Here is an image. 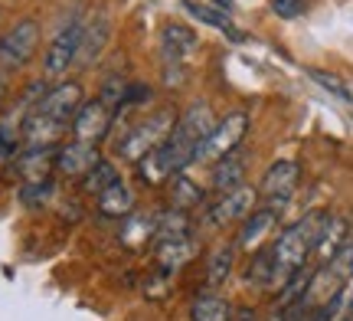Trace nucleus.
Masks as SVG:
<instances>
[{
    "instance_id": "obj_1",
    "label": "nucleus",
    "mask_w": 353,
    "mask_h": 321,
    "mask_svg": "<svg viewBox=\"0 0 353 321\" xmlns=\"http://www.w3.org/2000/svg\"><path fill=\"white\" fill-rule=\"evenodd\" d=\"M330 213L324 210H314V213H304L301 220H294L291 226L275 236L272 243V262H275V282L272 289H281L291 275H298L301 269H307V259L314 256L317 240L324 233V223H327Z\"/></svg>"
},
{
    "instance_id": "obj_2",
    "label": "nucleus",
    "mask_w": 353,
    "mask_h": 321,
    "mask_svg": "<svg viewBox=\"0 0 353 321\" xmlns=\"http://www.w3.org/2000/svg\"><path fill=\"white\" fill-rule=\"evenodd\" d=\"M350 279H353V240H347L327 262H321V269L311 272V282H307L301 305L304 309H327L334 302H341Z\"/></svg>"
},
{
    "instance_id": "obj_3",
    "label": "nucleus",
    "mask_w": 353,
    "mask_h": 321,
    "mask_svg": "<svg viewBox=\"0 0 353 321\" xmlns=\"http://www.w3.org/2000/svg\"><path fill=\"white\" fill-rule=\"evenodd\" d=\"M213 125H216V118H213L210 102H193L183 115L176 118L170 138L164 142V151H167V157H170V164H174L176 174H183V167L193 164L196 144L213 131Z\"/></svg>"
},
{
    "instance_id": "obj_4",
    "label": "nucleus",
    "mask_w": 353,
    "mask_h": 321,
    "mask_svg": "<svg viewBox=\"0 0 353 321\" xmlns=\"http://www.w3.org/2000/svg\"><path fill=\"white\" fill-rule=\"evenodd\" d=\"M245 131H249V115L245 112H229L226 118H219L213 125V131L196 144L193 151V164H216L226 155L239 151V144L245 142Z\"/></svg>"
},
{
    "instance_id": "obj_5",
    "label": "nucleus",
    "mask_w": 353,
    "mask_h": 321,
    "mask_svg": "<svg viewBox=\"0 0 353 321\" xmlns=\"http://www.w3.org/2000/svg\"><path fill=\"white\" fill-rule=\"evenodd\" d=\"M174 125H176V115L170 112V108H164V112H157V115L138 121V125L121 138L118 151L125 155V161H134V164H138L141 157H148L154 148H161V144L170 138Z\"/></svg>"
},
{
    "instance_id": "obj_6",
    "label": "nucleus",
    "mask_w": 353,
    "mask_h": 321,
    "mask_svg": "<svg viewBox=\"0 0 353 321\" xmlns=\"http://www.w3.org/2000/svg\"><path fill=\"white\" fill-rule=\"evenodd\" d=\"M298 180H301V164L298 161H275V164L265 171L262 184H259V197L265 200L268 210L281 213L285 206L291 204V197L298 191Z\"/></svg>"
},
{
    "instance_id": "obj_7",
    "label": "nucleus",
    "mask_w": 353,
    "mask_h": 321,
    "mask_svg": "<svg viewBox=\"0 0 353 321\" xmlns=\"http://www.w3.org/2000/svg\"><path fill=\"white\" fill-rule=\"evenodd\" d=\"M255 200H259V193L249 184L232 187L226 193H216V200L206 206V226L219 230V226H229V223H242L255 210Z\"/></svg>"
},
{
    "instance_id": "obj_8",
    "label": "nucleus",
    "mask_w": 353,
    "mask_h": 321,
    "mask_svg": "<svg viewBox=\"0 0 353 321\" xmlns=\"http://www.w3.org/2000/svg\"><path fill=\"white\" fill-rule=\"evenodd\" d=\"M39 46V23L37 20H20L13 23L3 37H0V66L7 69H20L33 59Z\"/></svg>"
},
{
    "instance_id": "obj_9",
    "label": "nucleus",
    "mask_w": 353,
    "mask_h": 321,
    "mask_svg": "<svg viewBox=\"0 0 353 321\" xmlns=\"http://www.w3.org/2000/svg\"><path fill=\"white\" fill-rule=\"evenodd\" d=\"M161 46H164V76L167 82H180L187 76V56L196 46V33L183 23H167L164 37H161Z\"/></svg>"
},
{
    "instance_id": "obj_10",
    "label": "nucleus",
    "mask_w": 353,
    "mask_h": 321,
    "mask_svg": "<svg viewBox=\"0 0 353 321\" xmlns=\"http://www.w3.org/2000/svg\"><path fill=\"white\" fill-rule=\"evenodd\" d=\"M82 39H85V23L82 20H72L69 26L59 30V37H52L50 50H46V76H63L72 69V63L82 52Z\"/></svg>"
},
{
    "instance_id": "obj_11",
    "label": "nucleus",
    "mask_w": 353,
    "mask_h": 321,
    "mask_svg": "<svg viewBox=\"0 0 353 321\" xmlns=\"http://www.w3.org/2000/svg\"><path fill=\"white\" fill-rule=\"evenodd\" d=\"M114 125V108L101 99H92V102H82V108L72 118V135L76 142L85 144H99Z\"/></svg>"
},
{
    "instance_id": "obj_12",
    "label": "nucleus",
    "mask_w": 353,
    "mask_h": 321,
    "mask_svg": "<svg viewBox=\"0 0 353 321\" xmlns=\"http://www.w3.org/2000/svg\"><path fill=\"white\" fill-rule=\"evenodd\" d=\"M82 102H85V99H82V86H79V82H59L56 89H50L39 99L33 112L52 118V121H63V125L72 128V118H76V112L82 108Z\"/></svg>"
},
{
    "instance_id": "obj_13",
    "label": "nucleus",
    "mask_w": 353,
    "mask_h": 321,
    "mask_svg": "<svg viewBox=\"0 0 353 321\" xmlns=\"http://www.w3.org/2000/svg\"><path fill=\"white\" fill-rule=\"evenodd\" d=\"M101 161L99 155V144H85V142H72L59 148V155H56V171L65 174V177H85L92 167Z\"/></svg>"
},
{
    "instance_id": "obj_14",
    "label": "nucleus",
    "mask_w": 353,
    "mask_h": 321,
    "mask_svg": "<svg viewBox=\"0 0 353 321\" xmlns=\"http://www.w3.org/2000/svg\"><path fill=\"white\" fill-rule=\"evenodd\" d=\"M56 155H59V148H23L13 157V167L23 184H39V180H50V171L56 167Z\"/></svg>"
},
{
    "instance_id": "obj_15",
    "label": "nucleus",
    "mask_w": 353,
    "mask_h": 321,
    "mask_svg": "<svg viewBox=\"0 0 353 321\" xmlns=\"http://www.w3.org/2000/svg\"><path fill=\"white\" fill-rule=\"evenodd\" d=\"M196 236H180V240H164V243H154V262L161 266L164 275H174L187 266L190 259L196 256Z\"/></svg>"
},
{
    "instance_id": "obj_16",
    "label": "nucleus",
    "mask_w": 353,
    "mask_h": 321,
    "mask_svg": "<svg viewBox=\"0 0 353 321\" xmlns=\"http://www.w3.org/2000/svg\"><path fill=\"white\" fill-rule=\"evenodd\" d=\"M278 223V213L275 210H268V206H259V210H252L249 217L242 220V230H239V240H236V246L239 249H262L265 236L275 230Z\"/></svg>"
},
{
    "instance_id": "obj_17",
    "label": "nucleus",
    "mask_w": 353,
    "mask_h": 321,
    "mask_svg": "<svg viewBox=\"0 0 353 321\" xmlns=\"http://www.w3.org/2000/svg\"><path fill=\"white\" fill-rule=\"evenodd\" d=\"M99 213L108 220H125L128 213H134V191L125 184V177L99 193Z\"/></svg>"
},
{
    "instance_id": "obj_18",
    "label": "nucleus",
    "mask_w": 353,
    "mask_h": 321,
    "mask_svg": "<svg viewBox=\"0 0 353 321\" xmlns=\"http://www.w3.org/2000/svg\"><path fill=\"white\" fill-rule=\"evenodd\" d=\"M245 164H249V155L245 151H232L223 161L213 164V191L226 193L232 187H242V177H245Z\"/></svg>"
},
{
    "instance_id": "obj_19",
    "label": "nucleus",
    "mask_w": 353,
    "mask_h": 321,
    "mask_svg": "<svg viewBox=\"0 0 353 321\" xmlns=\"http://www.w3.org/2000/svg\"><path fill=\"white\" fill-rule=\"evenodd\" d=\"M232 266H236V246L232 243L213 246V253L206 256V285L216 292L232 275Z\"/></svg>"
},
{
    "instance_id": "obj_20",
    "label": "nucleus",
    "mask_w": 353,
    "mask_h": 321,
    "mask_svg": "<svg viewBox=\"0 0 353 321\" xmlns=\"http://www.w3.org/2000/svg\"><path fill=\"white\" fill-rule=\"evenodd\" d=\"M229 318H232L229 302L213 289L200 292L193 298V305H190V321H229Z\"/></svg>"
},
{
    "instance_id": "obj_21",
    "label": "nucleus",
    "mask_w": 353,
    "mask_h": 321,
    "mask_svg": "<svg viewBox=\"0 0 353 321\" xmlns=\"http://www.w3.org/2000/svg\"><path fill=\"white\" fill-rule=\"evenodd\" d=\"M154 230H157V217L151 213H128L125 226H121V243L131 246V249H141L154 240Z\"/></svg>"
},
{
    "instance_id": "obj_22",
    "label": "nucleus",
    "mask_w": 353,
    "mask_h": 321,
    "mask_svg": "<svg viewBox=\"0 0 353 321\" xmlns=\"http://www.w3.org/2000/svg\"><path fill=\"white\" fill-rule=\"evenodd\" d=\"M180 236H193V223L183 210L167 206L157 213V230H154V243H164V240H180Z\"/></svg>"
},
{
    "instance_id": "obj_23",
    "label": "nucleus",
    "mask_w": 353,
    "mask_h": 321,
    "mask_svg": "<svg viewBox=\"0 0 353 321\" xmlns=\"http://www.w3.org/2000/svg\"><path fill=\"white\" fill-rule=\"evenodd\" d=\"M200 204H203L200 184H193L187 174H176V177L170 180V206L187 213V210H193V206H200Z\"/></svg>"
},
{
    "instance_id": "obj_24",
    "label": "nucleus",
    "mask_w": 353,
    "mask_h": 321,
    "mask_svg": "<svg viewBox=\"0 0 353 321\" xmlns=\"http://www.w3.org/2000/svg\"><path fill=\"white\" fill-rule=\"evenodd\" d=\"M108 33H112V23H108V17L101 13L99 20L92 26H85V39H82V52H79V59L82 66H88L101 50H105V43H108Z\"/></svg>"
},
{
    "instance_id": "obj_25",
    "label": "nucleus",
    "mask_w": 353,
    "mask_h": 321,
    "mask_svg": "<svg viewBox=\"0 0 353 321\" xmlns=\"http://www.w3.org/2000/svg\"><path fill=\"white\" fill-rule=\"evenodd\" d=\"M343 243H347V223H343L341 217H334V213H330L327 223H324V233H321V240H317L314 253L321 256V262H327V259L334 256Z\"/></svg>"
},
{
    "instance_id": "obj_26",
    "label": "nucleus",
    "mask_w": 353,
    "mask_h": 321,
    "mask_svg": "<svg viewBox=\"0 0 353 321\" xmlns=\"http://www.w3.org/2000/svg\"><path fill=\"white\" fill-rule=\"evenodd\" d=\"M275 282V262H272V246L255 249V259L249 262V285L255 289H272Z\"/></svg>"
},
{
    "instance_id": "obj_27",
    "label": "nucleus",
    "mask_w": 353,
    "mask_h": 321,
    "mask_svg": "<svg viewBox=\"0 0 353 321\" xmlns=\"http://www.w3.org/2000/svg\"><path fill=\"white\" fill-rule=\"evenodd\" d=\"M183 10H190V17H196V20H203V23H210V26H216V30L229 33V39H232V43H242V39H245L239 30L229 23L219 10H213V7H200V3H193V0H183Z\"/></svg>"
},
{
    "instance_id": "obj_28",
    "label": "nucleus",
    "mask_w": 353,
    "mask_h": 321,
    "mask_svg": "<svg viewBox=\"0 0 353 321\" xmlns=\"http://www.w3.org/2000/svg\"><path fill=\"white\" fill-rule=\"evenodd\" d=\"M114 180H121V174H118L114 161H105V157H101L99 164L92 167L85 177H82V187H85V193H95V197H99L105 187H112Z\"/></svg>"
},
{
    "instance_id": "obj_29",
    "label": "nucleus",
    "mask_w": 353,
    "mask_h": 321,
    "mask_svg": "<svg viewBox=\"0 0 353 321\" xmlns=\"http://www.w3.org/2000/svg\"><path fill=\"white\" fill-rule=\"evenodd\" d=\"M307 76L314 79L317 86H324L330 95H337V99H343V102H353V92L347 89V82H343V79L330 76V72H321V69H307Z\"/></svg>"
},
{
    "instance_id": "obj_30",
    "label": "nucleus",
    "mask_w": 353,
    "mask_h": 321,
    "mask_svg": "<svg viewBox=\"0 0 353 321\" xmlns=\"http://www.w3.org/2000/svg\"><path fill=\"white\" fill-rule=\"evenodd\" d=\"M52 191H56V184L52 180H39V184H23L20 187V200L30 206H39V204H46L52 197Z\"/></svg>"
},
{
    "instance_id": "obj_31",
    "label": "nucleus",
    "mask_w": 353,
    "mask_h": 321,
    "mask_svg": "<svg viewBox=\"0 0 353 321\" xmlns=\"http://www.w3.org/2000/svg\"><path fill=\"white\" fill-rule=\"evenodd\" d=\"M307 10V0H272V13L281 20H298Z\"/></svg>"
},
{
    "instance_id": "obj_32",
    "label": "nucleus",
    "mask_w": 353,
    "mask_h": 321,
    "mask_svg": "<svg viewBox=\"0 0 353 321\" xmlns=\"http://www.w3.org/2000/svg\"><path fill=\"white\" fill-rule=\"evenodd\" d=\"M229 321H262L259 318V311L249 309V305H242V309H232V318Z\"/></svg>"
},
{
    "instance_id": "obj_33",
    "label": "nucleus",
    "mask_w": 353,
    "mask_h": 321,
    "mask_svg": "<svg viewBox=\"0 0 353 321\" xmlns=\"http://www.w3.org/2000/svg\"><path fill=\"white\" fill-rule=\"evenodd\" d=\"M213 3H216V7H219V10H223V13H229V10H232V0H213Z\"/></svg>"
},
{
    "instance_id": "obj_34",
    "label": "nucleus",
    "mask_w": 353,
    "mask_h": 321,
    "mask_svg": "<svg viewBox=\"0 0 353 321\" xmlns=\"http://www.w3.org/2000/svg\"><path fill=\"white\" fill-rule=\"evenodd\" d=\"M0 95H3V86H0Z\"/></svg>"
}]
</instances>
